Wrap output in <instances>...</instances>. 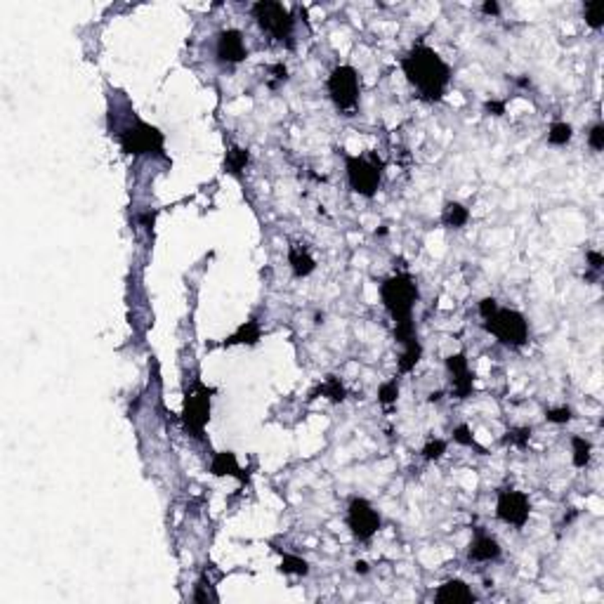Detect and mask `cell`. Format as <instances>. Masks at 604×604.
<instances>
[{
	"label": "cell",
	"mask_w": 604,
	"mask_h": 604,
	"mask_svg": "<svg viewBox=\"0 0 604 604\" xmlns=\"http://www.w3.org/2000/svg\"><path fill=\"white\" fill-rule=\"evenodd\" d=\"M345 522L349 526V531H352V536L361 540V543H368V540L380 531V526H383V519H380L378 510L371 505V500L361 498V496L349 498Z\"/></svg>",
	"instance_id": "obj_9"
},
{
	"label": "cell",
	"mask_w": 604,
	"mask_h": 604,
	"mask_svg": "<svg viewBox=\"0 0 604 604\" xmlns=\"http://www.w3.org/2000/svg\"><path fill=\"white\" fill-rule=\"evenodd\" d=\"M251 163V151L244 147H232L225 156V170L229 175H241Z\"/></svg>",
	"instance_id": "obj_22"
},
{
	"label": "cell",
	"mask_w": 604,
	"mask_h": 604,
	"mask_svg": "<svg viewBox=\"0 0 604 604\" xmlns=\"http://www.w3.org/2000/svg\"><path fill=\"white\" fill-rule=\"evenodd\" d=\"M593 461V444H590L586 437H571V463L574 468H588V463Z\"/></svg>",
	"instance_id": "obj_21"
},
{
	"label": "cell",
	"mask_w": 604,
	"mask_h": 604,
	"mask_svg": "<svg viewBox=\"0 0 604 604\" xmlns=\"http://www.w3.org/2000/svg\"><path fill=\"white\" fill-rule=\"evenodd\" d=\"M213 394H215L213 387H206L201 380H194L192 387H189L187 394H184L182 423H184V430H187L194 440H203L206 425H208V421H211Z\"/></svg>",
	"instance_id": "obj_7"
},
{
	"label": "cell",
	"mask_w": 604,
	"mask_h": 604,
	"mask_svg": "<svg viewBox=\"0 0 604 604\" xmlns=\"http://www.w3.org/2000/svg\"><path fill=\"white\" fill-rule=\"evenodd\" d=\"M588 144H590V149L597 151V154H600V151H604V125H602V123H595L593 128H590V132H588Z\"/></svg>",
	"instance_id": "obj_32"
},
{
	"label": "cell",
	"mask_w": 604,
	"mask_h": 604,
	"mask_svg": "<svg viewBox=\"0 0 604 604\" xmlns=\"http://www.w3.org/2000/svg\"><path fill=\"white\" fill-rule=\"evenodd\" d=\"M451 435H454V442L461 444V447L477 449L479 454H486V451L475 442V435H472V430H470L468 425H458V428H454V432H451Z\"/></svg>",
	"instance_id": "obj_26"
},
{
	"label": "cell",
	"mask_w": 604,
	"mask_h": 604,
	"mask_svg": "<svg viewBox=\"0 0 604 604\" xmlns=\"http://www.w3.org/2000/svg\"><path fill=\"white\" fill-rule=\"evenodd\" d=\"M529 440H531V428H517V430L507 432V437H505L503 442L510 444V447L524 449L526 444H529Z\"/></svg>",
	"instance_id": "obj_31"
},
{
	"label": "cell",
	"mask_w": 604,
	"mask_h": 604,
	"mask_svg": "<svg viewBox=\"0 0 604 604\" xmlns=\"http://www.w3.org/2000/svg\"><path fill=\"white\" fill-rule=\"evenodd\" d=\"M437 604H475L477 595L470 590V586L461 578H449L444 581L435 593Z\"/></svg>",
	"instance_id": "obj_14"
},
{
	"label": "cell",
	"mask_w": 604,
	"mask_h": 604,
	"mask_svg": "<svg viewBox=\"0 0 604 604\" xmlns=\"http://www.w3.org/2000/svg\"><path fill=\"white\" fill-rule=\"evenodd\" d=\"M418 297H421V290L409 272H397L380 283V300L387 314L392 316L394 326L413 323V309H416Z\"/></svg>",
	"instance_id": "obj_2"
},
{
	"label": "cell",
	"mask_w": 604,
	"mask_h": 604,
	"mask_svg": "<svg viewBox=\"0 0 604 604\" xmlns=\"http://www.w3.org/2000/svg\"><path fill=\"white\" fill-rule=\"evenodd\" d=\"M326 90L330 101L335 104V109L342 111L345 116H352V111L359 106V94H361V80L359 71L349 64L335 66L328 73Z\"/></svg>",
	"instance_id": "obj_8"
},
{
	"label": "cell",
	"mask_w": 604,
	"mask_h": 604,
	"mask_svg": "<svg viewBox=\"0 0 604 604\" xmlns=\"http://www.w3.org/2000/svg\"><path fill=\"white\" fill-rule=\"evenodd\" d=\"M279 555H281V567H279V571L286 576H307L309 574V562L297 555H290V552H281L279 550Z\"/></svg>",
	"instance_id": "obj_23"
},
{
	"label": "cell",
	"mask_w": 604,
	"mask_h": 604,
	"mask_svg": "<svg viewBox=\"0 0 604 604\" xmlns=\"http://www.w3.org/2000/svg\"><path fill=\"white\" fill-rule=\"evenodd\" d=\"M470 222V211L463 203L458 201H451L444 206V213H442V225L449 227V229H463Z\"/></svg>",
	"instance_id": "obj_18"
},
{
	"label": "cell",
	"mask_w": 604,
	"mask_h": 604,
	"mask_svg": "<svg viewBox=\"0 0 604 604\" xmlns=\"http://www.w3.org/2000/svg\"><path fill=\"white\" fill-rule=\"evenodd\" d=\"M484 111L489 113V116H503L505 101L503 99H489V101H484Z\"/></svg>",
	"instance_id": "obj_34"
},
{
	"label": "cell",
	"mask_w": 604,
	"mask_h": 604,
	"mask_svg": "<svg viewBox=\"0 0 604 604\" xmlns=\"http://www.w3.org/2000/svg\"><path fill=\"white\" fill-rule=\"evenodd\" d=\"M248 48L244 41V34L239 29H222L215 36V59L222 66H237L246 62Z\"/></svg>",
	"instance_id": "obj_11"
},
{
	"label": "cell",
	"mask_w": 604,
	"mask_h": 604,
	"mask_svg": "<svg viewBox=\"0 0 604 604\" xmlns=\"http://www.w3.org/2000/svg\"><path fill=\"white\" fill-rule=\"evenodd\" d=\"M482 12H484L486 17H498L500 15V5L496 3V0H486V3L482 5Z\"/></svg>",
	"instance_id": "obj_36"
},
{
	"label": "cell",
	"mask_w": 604,
	"mask_h": 604,
	"mask_svg": "<svg viewBox=\"0 0 604 604\" xmlns=\"http://www.w3.org/2000/svg\"><path fill=\"white\" fill-rule=\"evenodd\" d=\"M586 258H588V267H590V272L586 274V281H597V279H600V274H602V269H604V255L600 251H588L586 253Z\"/></svg>",
	"instance_id": "obj_27"
},
{
	"label": "cell",
	"mask_w": 604,
	"mask_h": 604,
	"mask_svg": "<svg viewBox=\"0 0 604 604\" xmlns=\"http://www.w3.org/2000/svg\"><path fill=\"white\" fill-rule=\"evenodd\" d=\"M484 328L491 335H496V340H498L500 345H505L510 349H519L529 342V321H526V316L517 309L498 307L489 319H484Z\"/></svg>",
	"instance_id": "obj_6"
},
{
	"label": "cell",
	"mask_w": 604,
	"mask_h": 604,
	"mask_svg": "<svg viewBox=\"0 0 604 604\" xmlns=\"http://www.w3.org/2000/svg\"><path fill=\"white\" fill-rule=\"evenodd\" d=\"M345 173L347 184L354 194L373 199L378 194L380 184L385 177V163L380 161L378 154H364V156H345Z\"/></svg>",
	"instance_id": "obj_3"
},
{
	"label": "cell",
	"mask_w": 604,
	"mask_h": 604,
	"mask_svg": "<svg viewBox=\"0 0 604 604\" xmlns=\"http://www.w3.org/2000/svg\"><path fill=\"white\" fill-rule=\"evenodd\" d=\"M326 397V399H330V402L333 404H340V402H345L347 399V390H345V385L340 383V378H335V376H328L326 380H323V383L316 387L314 392H311V397L309 399H316V397Z\"/></svg>",
	"instance_id": "obj_19"
},
{
	"label": "cell",
	"mask_w": 604,
	"mask_h": 604,
	"mask_svg": "<svg viewBox=\"0 0 604 604\" xmlns=\"http://www.w3.org/2000/svg\"><path fill=\"white\" fill-rule=\"evenodd\" d=\"M354 571H357V574H368V564L364 562V559H359V562H354Z\"/></svg>",
	"instance_id": "obj_37"
},
{
	"label": "cell",
	"mask_w": 604,
	"mask_h": 604,
	"mask_svg": "<svg viewBox=\"0 0 604 604\" xmlns=\"http://www.w3.org/2000/svg\"><path fill=\"white\" fill-rule=\"evenodd\" d=\"M496 309H498L496 297H484V300L479 302V316H482V319H489V316H491Z\"/></svg>",
	"instance_id": "obj_35"
},
{
	"label": "cell",
	"mask_w": 604,
	"mask_h": 604,
	"mask_svg": "<svg viewBox=\"0 0 604 604\" xmlns=\"http://www.w3.org/2000/svg\"><path fill=\"white\" fill-rule=\"evenodd\" d=\"M574 418V411L569 406H559V409H548L545 411V421L552 425H567Z\"/></svg>",
	"instance_id": "obj_30"
},
{
	"label": "cell",
	"mask_w": 604,
	"mask_h": 604,
	"mask_svg": "<svg viewBox=\"0 0 604 604\" xmlns=\"http://www.w3.org/2000/svg\"><path fill=\"white\" fill-rule=\"evenodd\" d=\"M118 142L120 149L130 156H158L165 158L163 147H165V137L163 132L156 128V125L147 123L142 118H132V123L123 125L118 132Z\"/></svg>",
	"instance_id": "obj_5"
},
{
	"label": "cell",
	"mask_w": 604,
	"mask_h": 604,
	"mask_svg": "<svg viewBox=\"0 0 604 604\" xmlns=\"http://www.w3.org/2000/svg\"><path fill=\"white\" fill-rule=\"evenodd\" d=\"M260 338H262V326H260L258 319H248L246 323L234 330L229 338L222 342L225 347H234V345H258Z\"/></svg>",
	"instance_id": "obj_17"
},
{
	"label": "cell",
	"mask_w": 604,
	"mask_h": 604,
	"mask_svg": "<svg viewBox=\"0 0 604 604\" xmlns=\"http://www.w3.org/2000/svg\"><path fill=\"white\" fill-rule=\"evenodd\" d=\"M583 19L593 31H600L604 27V0H590L583 5Z\"/></svg>",
	"instance_id": "obj_25"
},
{
	"label": "cell",
	"mask_w": 604,
	"mask_h": 604,
	"mask_svg": "<svg viewBox=\"0 0 604 604\" xmlns=\"http://www.w3.org/2000/svg\"><path fill=\"white\" fill-rule=\"evenodd\" d=\"M399 399V383L397 380H387L378 387V402L383 406H392Z\"/></svg>",
	"instance_id": "obj_28"
},
{
	"label": "cell",
	"mask_w": 604,
	"mask_h": 604,
	"mask_svg": "<svg viewBox=\"0 0 604 604\" xmlns=\"http://www.w3.org/2000/svg\"><path fill=\"white\" fill-rule=\"evenodd\" d=\"M447 447H449L447 440H430V442L423 447L421 454H423L425 461H440V458L447 454Z\"/></svg>",
	"instance_id": "obj_29"
},
{
	"label": "cell",
	"mask_w": 604,
	"mask_h": 604,
	"mask_svg": "<svg viewBox=\"0 0 604 604\" xmlns=\"http://www.w3.org/2000/svg\"><path fill=\"white\" fill-rule=\"evenodd\" d=\"M288 265H290L293 276H297V279L309 276L311 272L316 269V260L311 258V253L304 246H300V244H290L288 246Z\"/></svg>",
	"instance_id": "obj_15"
},
{
	"label": "cell",
	"mask_w": 604,
	"mask_h": 604,
	"mask_svg": "<svg viewBox=\"0 0 604 604\" xmlns=\"http://www.w3.org/2000/svg\"><path fill=\"white\" fill-rule=\"evenodd\" d=\"M269 73L274 76V80L269 83V87H276L279 83L288 80V69H286V64H281V62H279V64H272V66H269Z\"/></svg>",
	"instance_id": "obj_33"
},
{
	"label": "cell",
	"mask_w": 604,
	"mask_h": 604,
	"mask_svg": "<svg viewBox=\"0 0 604 604\" xmlns=\"http://www.w3.org/2000/svg\"><path fill=\"white\" fill-rule=\"evenodd\" d=\"M500 555H503V548L493 536H489L484 531H477L472 543L468 548V559L477 564H489V562H498Z\"/></svg>",
	"instance_id": "obj_13"
},
{
	"label": "cell",
	"mask_w": 604,
	"mask_h": 604,
	"mask_svg": "<svg viewBox=\"0 0 604 604\" xmlns=\"http://www.w3.org/2000/svg\"><path fill=\"white\" fill-rule=\"evenodd\" d=\"M447 371L451 376V392L458 399H468L475 390V373L470 371L468 357L463 352L447 357Z\"/></svg>",
	"instance_id": "obj_12"
},
{
	"label": "cell",
	"mask_w": 604,
	"mask_h": 604,
	"mask_svg": "<svg viewBox=\"0 0 604 604\" xmlns=\"http://www.w3.org/2000/svg\"><path fill=\"white\" fill-rule=\"evenodd\" d=\"M402 71L411 87H416L418 97L425 101H440L449 90L454 69L435 48L416 43L409 52L402 57Z\"/></svg>",
	"instance_id": "obj_1"
},
{
	"label": "cell",
	"mask_w": 604,
	"mask_h": 604,
	"mask_svg": "<svg viewBox=\"0 0 604 604\" xmlns=\"http://www.w3.org/2000/svg\"><path fill=\"white\" fill-rule=\"evenodd\" d=\"M211 472L215 477H237L239 482H246L248 477L244 475V470H241L239 465V458L237 454H232V451H220V454L213 456L211 461Z\"/></svg>",
	"instance_id": "obj_16"
},
{
	"label": "cell",
	"mask_w": 604,
	"mask_h": 604,
	"mask_svg": "<svg viewBox=\"0 0 604 604\" xmlns=\"http://www.w3.org/2000/svg\"><path fill=\"white\" fill-rule=\"evenodd\" d=\"M571 137H574V128L569 123H564V120H555L548 128V142L552 147H567Z\"/></svg>",
	"instance_id": "obj_24"
},
{
	"label": "cell",
	"mask_w": 604,
	"mask_h": 604,
	"mask_svg": "<svg viewBox=\"0 0 604 604\" xmlns=\"http://www.w3.org/2000/svg\"><path fill=\"white\" fill-rule=\"evenodd\" d=\"M251 15L258 22L262 34L272 36L276 43H286L293 48V36H295V17L288 8L274 0H260V3L251 5Z\"/></svg>",
	"instance_id": "obj_4"
},
{
	"label": "cell",
	"mask_w": 604,
	"mask_h": 604,
	"mask_svg": "<svg viewBox=\"0 0 604 604\" xmlns=\"http://www.w3.org/2000/svg\"><path fill=\"white\" fill-rule=\"evenodd\" d=\"M442 397H444V392H432V394H430V397H428V399H430V402H432V404H435V402H440V399H442Z\"/></svg>",
	"instance_id": "obj_38"
},
{
	"label": "cell",
	"mask_w": 604,
	"mask_h": 604,
	"mask_svg": "<svg viewBox=\"0 0 604 604\" xmlns=\"http://www.w3.org/2000/svg\"><path fill=\"white\" fill-rule=\"evenodd\" d=\"M531 514V500L529 496L514 489H503L496 498V517L503 524H510L514 529H524Z\"/></svg>",
	"instance_id": "obj_10"
},
{
	"label": "cell",
	"mask_w": 604,
	"mask_h": 604,
	"mask_svg": "<svg viewBox=\"0 0 604 604\" xmlns=\"http://www.w3.org/2000/svg\"><path fill=\"white\" fill-rule=\"evenodd\" d=\"M404 349H402V357H399V361H397V366H399V373H411L413 368L418 366V361H421V357H423V345H421V340H411V342H406V345H402Z\"/></svg>",
	"instance_id": "obj_20"
}]
</instances>
